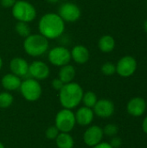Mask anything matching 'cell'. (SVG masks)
Wrapping results in <instances>:
<instances>
[{
    "label": "cell",
    "mask_w": 147,
    "mask_h": 148,
    "mask_svg": "<svg viewBox=\"0 0 147 148\" xmlns=\"http://www.w3.org/2000/svg\"><path fill=\"white\" fill-rule=\"evenodd\" d=\"M75 69L73 65H70L69 63L67 65H64L61 67L59 71V79L64 83H69L73 82V80L75 77Z\"/></svg>",
    "instance_id": "obj_18"
},
{
    "label": "cell",
    "mask_w": 147,
    "mask_h": 148,
    "mask_svg": "<svg viewBox=\"0 0 147 148\" xmlns=\"http://www.w3.org/2000/svg\"><path fill=\"white\" fill-rule=\"evenodd\" d=\"M49 46V39L39 34H30L29 36L24 38L23 49L30 56L37 57L46 53Z\"/></svg>",
    "instance_id": "obj_3"
},
{
    "label": "cell",
    "mask_w": 147,
    "mask_h": 148,
    "mask_svg": "<svg viewBox=\"0 0 147 148\" xmlns=\"http://www.w3.org/2000/svg\"><path fill=\"white\" fill-rule=\"evenodd\" d=\"M59 132L60 131L57 129V127L55 126L49 127L46 130V137L49 140H55L59 134Z\"/></svg>",
    "instance_id": "obj_26"
},
{
    "label": "cell",
    "mask_w": 147,
    "mask_h": 148,
    "mask_svg": "<svg viewBox=\"0 0 147 148\" xmlns=\"http://www.w3.org/2000/svg\"><path fill=\"white\" fill-rule=\"evenodd\" d=\"M126 110L132 116L139 117L146 110V102L141 97H134L128 101Z\"/></svg>",
    "instance_id": "obj_14"
},
{
    "label": "cell",
    "mask_w": 147,
    "mask_h": 148,
    "mask_svg": "<svg viewBox=\"0 0 147 148\" xmlns=\"http://www.w3.org/2000/svg\"><path fill=\"white\" fill-rule=\"evenodd\" d=\"M58 15L65 23H75L81 17V11L77 4L71 2H66L61 4Z\"/></svg>",
    "instance_id": "obj_8"
},
{
    "label": "cell",
    "mask_w": 147,
    "mask_h": 148,
    "mask_svg": "<svg viewBox=\"0 0 147 148\" xmlns=\"http://www.w3.org/2000/svg\"><path fill=\"white\" fill-rule=\"evenodd\" d=\"M101 72L105 75H113L114 73H116V66L110 62H106L101 67Z\"/></svg>",
    "instance_id": "obj_24"
},
{
    "label": "cell",
    "mask_w": 147,
    "mask_h": 148,
    "mask_svg": "<svg viewBox=\"0 0 147 148\" xmlns=\"http://www.w3.org/2000/svg\"><path fill=\"white\" fill-rule=\"evenodd\" d=\"M75 115V121L79 125L88 126L93 121L94 113L92 110V108L84 106L82 108H80Z\"/></svg>",
    "instance_id": "obj_16"
},
{
    "label": "cell",
    "mask_w": 147,
    "mask_h": 148,
    "mask_svg": "<svg viewBox=\"0 0 147 148\" xmlns=\"http://www.w3.org/2000/svg\"><path fill=\"white\" fill-rule=\"evenodd\" d=\"M20 90L24 99L29 101H36L42 95V87L39 82L31 77L22 82Z\"/></svg>",
    "instance_id": "obj_5"
},
{
    "label": "cell",
    "mask_w": 147,
    "mask_h": 148,
    "mask_svg": "<svg viewBox=\"0 0 147 148\" xmlns=\"http://www.w3.org/2000/svg\"><path fill=\"white\" fill-rule=\"evenodd\" d=\"M94 113L101 118H108L114 113V104L107 99L99 100L94 107Z\"/></svg>",
    "instance_id": "obj_12"
},
{
    "label": "cell",
    "mask_w": 147,
    "mask_h": 148,
    "mask_svg": "<svg viewBox=\"0 0 147 148\" xmlns=\"http://www.w3.org/2000/svg\"><path fill=\"white\" fill-rule=\"evenodd\" d=\"M142 128H143V131L147 134V116L144 119L143 121V123H142Z\"/></svg>",
    "instance_id": "obj_31"
},
{
    "label": "cell",
    "mask_w": 147,
    "mask_h": 148,
    "mask_svg": "<svg viewBox=\"0 0 147 148\" xmlns=\"http://www.w3.org/2000/svg\"><path fill=\"white\" fill-rule=\"evenodd\" d=\"M146 109H147V102H146Z\"/></svg>",
    "instance_id": "obj_36"
},
{
    "label": "cell",
    "mask_w": 147,
    "mask_h": 148,
    "mask_svg": "<svg viewBox=\"0 0 147 148\" xmlns=\"http://www.w3.org/2000/svg\"><path fill=\"white\" fill-rule=\"evenodd\" d=\"M137 69L136 60L130 56H123L116 64V72L122 77H129L133 75Z\"/></svg>",
    "instance_id": "obj_9"
},
{
    "label": "cell",
    "mask_w": 147,
    "mask_h": 148,
    "mask_svg": "<svg viewBox=\"0 0 147 148\" xmlns=\"http://www.w3.org/2000/svg\"><path fill=\"white\" fill-rule=\"evenodd\" d=\"M29 23L26 22H21L18 21L16 25H15V29L16 32L18 34V36L26 38L27 36H29L30 35V27L28 24Z\"/></svg>",
    "instance_id": "obj_21"
},
{
    "label": "cell",
    "mask_w": 147,
    "mask_h": 148,
    "mask_svg": "<svg viewBox=\"0 0 147 148\" xmlns=\"http://www.w3.org/2000/svg\"><path fill=\"white\" fill-rule=\"evenodd\" d=\"M16 0H0V4L3 8H12Z\"/></svg>",
    "instance_id": "obj_29"
},
{
    "label": "cell",
    "mask_w": 147,
    "mask_h": 148,
    "mask_svg": "<svg viewBox=\"0 0 147 148\" xmlns=\"http://www.w3.org/2000/svg\"><path fill=\"white\" fill-rule=\"evenodd\" d=\"M29 63L22 57H15L10 62V69L12 74L21 77H26L29 75Z\"/></svg>",
    "instance_id": "obj_13"
},
{
    "label": "cell",
    "mask_w": 147,
    "mask_h": 148,
    "mask_svg": "<svg viewBox=\"0 0 147 148\" xmlns=\"http://www.w3.org/2000/svg\"><path fill=\"white\" fill-rule=\"evenodd\" d=\"M12 16L21 22L30 23L36 16V10L33 4L25 0H16L11 8Z\"/></svg>",
    "instance_id": "obj_4"
},
{
    "label": "cell",
    "mask_w": 147,
    "mask_h": 148,
    "mask_svg": "<svg viewBox=\"0 0 147 148\" xmlns=\"http://www.w3.org/2000/svg\"><path fill=\"white\" fill-rule=\"evenodd\" d=\"M97 101H98V99H97L96 95L92 91H88V92H86L85 94H83L82 100H81L84 106L87 108H90L94 107Z\"/></svg>",
    "instance_id": "obj_22"
},
{
    "label": "cell",
    "mask_w": 147,
    "mask_h": 148,
    "mask_svg": "<svg viewBox=\"0 0 147 148\" xmlns=\"http://www.w3.org/2000/svg\"><path fill=\"white\" fill-rule=\"evenodd\" d=\"M102 130L105 135L109 136V137H113L118 134L119 128L114 124H107V126H105V127Z\"/></svg>",
    "instance_id": "obj_25"
},
{
    "label": "cell",
    "mask_w": 147,
    "mask_h": 148,
    "mask_svg": "<svg viewBox=\"0 0 147 148\" xmlns=\"http://www.w3.org/2000/svg\"><path fill=\"white\" fill-rule=\"evenodd\" d=\"M13 96L9 92L0 93V108H7L11 106Z\"/></svg>",
    "instance_id": "obj_23"
},
{
    "label": "cell",
    "mask_w": 147,
    "mask_h": 148,
    "mask_svg": "<svg viewBox=\"0 0 147 148\" xmlns=\"http://www.w3.org/2000/svg\"><path fill=\"white\" fill-rule=\"evenodd\" d=\"M48 58L52 65L62 67L70 62L71 53L67 48L63 46H57L49 50Z\"/></svg>",
    "instance_id": "obj_7"
},
{
    "label": "cell",
    "mask_w": 147,
    "mask_h": 148,
    "mask_svg": "<svg viewBox=\"0 0 147 148\" xmlns=\"http://www.w3.org/2000/svg\"><path fill=\"white\" fill-rule=\"evenodd\" d=\"M2 67H3V60H2V58L0 57V69H2Z\"/></svg>",
    "instance_id": "obj_34"
},
{
    "label": "cell",
    "mask_w": 147,
    "mask_h": 148,
    "mask_svg": "<svg viewBox=\"0 0 147 148\" xmlns=\"http://www.w3.org/2000/svg\"><path fill=\"white\" fill-rule=\"evenodd\" d=\"M93 148H113L109 143L107 142H100L99 144H97L96 146L93 147Z\"/></svg>",
    "instance_id": "obj_30"
},
{
    "label": "cell",
    "mask_w": 147,
    "mask_h": 148,
    "mask_svg": "<svg viewBox=\"0 0 147 148\" xmlns=\"http://www.w3.org/2000/svg\"><path fill=\"white\" fill-rule=\"evenodd\" d=\"M38 29L41 35L47 39H56L65 30V22L56 13H46L39 20Z\"/></svg>",
    "instance_id": "obj_1"
},
{
    "label": "cell",
    "mask_w": 147,
    "mask_h": 148,
    "mask_svg": "<svg viewBox=\"0 0 147 148\" xmlns=\"http://www.w3.org/2000/svg\"><path fill=\"white\" fill-rule=\"evenodd\" d=\"M75 123V115L71 109L63 108L55 116V127L61 133H69Z\"/></svg>",
    "instance_id": "obj_6"
},
{
    "label": "cell",
    "mask_w": 147,
    "mask_h": 148,
    "mask_svg": "<svg viewBox=\"0 0 147 148\" xmlns=\"http://www.w3.org/2000/svg\"><path fill=\"white\" fill-rule=\"evenodd\" d=\"M47 2H49V3H57L59 0H46Z\"/></svg>",
    "instance_id": "obj_32"
},
{
    "label": "cell",
    "mask_w": 147,
    "mask_h": 148,
    "mask_svg": "<svg viewBox=\"0 0 147 148\" xmlns=\"http://www.w3.org/2000/svg\"><path fill=\"white\" fill-rule=\"evenodd\" d=\"M144 28H145V30H146V32L147 34V20L145 22V23H144Z\"/></svg>",
    "instance_id": "obj_33"
},
{
    "label": "cell",
    "mask_w": 147,
    "mask_h": 148,
    "mask_svg": "<svg viewBox=\"0 0 147 148\" xmlns=\"http://www.w3.org/2000/svg\"><path fill=\"white\" fill-rule=\"evenodd\" d=\"M110 146L113 148H120L122 145V140L119 137H116V136H113L110 141Z\"/></svg>",
    "instance_id": "obj_27"
},
{
    "label": "cell",
    "mask_w": 147,
    "mask_h": 148,
    "mask_svg": "<svg viewBox=\"0 0 147 148\" xmlns=\"http://www.w3.org/2000/svg\"><path fill=\"white\" fill-rule=\"evenodd\" d=\"M0 148H4V147H3V145L0 142Z\"/></svg>",
    "instance_id": "obj_35"
},
{
    "label": "cell",
    "mask_w": 147,
    "mask_h": 148,
    "mask_svg": "<svg viewBox=\"0 0 147 148\" xmlns=\"http://www.w3.org/2000/svg\"><path fill=\"white\" fill-rule=\"evenodd\" d=\"M71 53V59H73L78 64H84L86 63L90 57L89 50L84 45H76L75 46Z\"/></svg>",
    "instance_id": "obj_15"
},
{
    "label": "cell",
    "mask_w": 147,
    "mask_h": 148,
    "mask_svg": "<svg viewBox=\"0 0 147 148\" xmlns=\"http://www.w3.org/2000/svg\"><path fill=\"white\" fill-rule=\"evenodd\" d=\"M103 135L104 134L101 127L99 126H92L85 131L83 140L88 147H94L101 142Z\"/></svg>",
    "instance_id": "obj_11"
},
{
    "label": "cell",
    "mask_w": 147,
    "mask_h": 148,
    "mask_svg": "<svg viewBox=\"0 0 147 148\" xmlns=\"http://www.w3.org/2000/svg\"><path fill=\"white\" fill-rule=\"evenodd\" d=\"M82 88L76 82H69L63 85L59 94V100L64 108L73 109L81 101L83 96Z\"/></svg>",
    "instance_id": "obj_2"
},
{
    "label": "cell",
    "mask_w": 147,
    "mask_h": 148,
    "mask_svg": "<svg viewBox=\"0 0 147 148\" xmlns=\"http://www.w3.org/2000/svg\"><path fill=\"white\" fill-rule=\"evenodd\" d=\"M56 146L58 148H73L74 140L68 133H61L55 139Z\"/></svg>",
    "instance_id": "obj_20"
},
{
    "label": "cell",
    "mask_w": 147,
    "mask_h": 148,
    "mask_svg": "<svg viewBox=\"0 0 147 148\" xmlns=\"http://www.w3.org/2000/svg\"><path fill=\"white\" fill-rule=\"evenodd\" d=\"M2 86L7 91H14L20 88L22 81L21 78L12 73L6 74L3 76L1 80Z\"/></svg>",
    "instance_id": "obj_17"
},
{
    "label": "cell",
    "mask_w": 147,
    "mask_h": 148,
    "mask_svg": "<svg viewBox=\"0 0 147 148\" xmlns=\"http://www.w3.org/2000/svg\"><path fill=\"white\" fill-rule=\"evenodd\" d=\"M98 47L103 53H109L114 49L115 40L110 35H104L100 38L98 42Z\"/></svg>",
    "instance_id": "obj_19"
},
{
    "label": "cell",
    "mask_w": 147,
    "mask_h": 148,
    "mask_svg": "<svg viewBox=\"0 0 147 148\" xmlns=\"http://www.w3.org/2000/svg\"><path fill=\"white\" fill-rule=\"evenodd\" d=\"M63 85H64V83L59 78H55L52 81V87L55 90L60 91L62 89V88L63 87Z\"/></svg>",
    "instance_id": "obj_28"
},
{
    "label": "cell",
    "mask_w": 147,
    "mask_h": 148,
    "mask_svg": "<svg viewBox=\"0 0 147 148\" xmlns=\"http://www.w3.org/2000/svg\"><path fill=\"white\" fill-rule=\"evenodd\" d=\"M50 69L49 66L42 61H34L29 66V75L36 80H45L49 77Z\"/></svg>",
    "instance_id": "obj_10"
}]
</instances>
